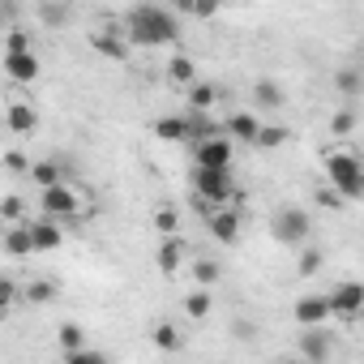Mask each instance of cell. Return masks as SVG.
Instances as JSON below:
<instances>
[{
	"instance_id": "28",
	"label": "cell",
	"mask_w": 364,
	"mask_h": 364,
	"mask_svg": "<svg viewBox=\"0 0 364 364\" xmlns=\"http://www.w3.org/2000/svg\"><path fill=\"white\" fill-rule=\"evenodd\" d=\"M193 283L210 291V287L219 283V262H210V257H202V262H193Z\"/></svg>"
},
{
	"instance_id": "25",
	"label": "cell",
	"mask_w": 364,
	"mask_h": 364,
	"mask_svg": "<svg viewBox=\"0 0 364 364\" xmlns=\"http://www.w3.org/2000/svg\"><path fill=\"white\" fill-rule=\"evenodd\" d=\"M334 90H338L343 99H355V95L364 90V77H360V69H338V73H334Z\"/></svg>"
},
{
	"instance_id": "15",
	"label": "cell",
	"mask_w": 364,
	"mask_h": 364,
	"mask_svg": "<svg viewBox=\"0 0 364 364\" xmlns=\"http://www.w3.org/2000/svg\"><path fill=\"white\" fill-rule=\"evenodd\" d=\"M167 82H176V86H193V82H198V65H193V56L171 52V60H167Z\"/></svg>"
},
{
	"instance_id": "16",
	"label": "cell",
	"mask_w": 364,
	"mask_h": 364,
	"mask_svg": "<svg viewBox=\"0 0 364 364\" xmlns=\"http://www.w3.org/2000/svg\"><path fill=\"white\" fill-rule=\"evenodd\" d=\"M31 180L39 185V193H43V189H56V185H65V167H60L56 159H39V163L31 167Z\"/></svg>"
},
{
	"instance_id": "10",
	"label": "cell",
	"mask_w": 364,
	"mask_h": 364,
	"mask_svg": "<svg viewBox=\"0 0 364 364\" xmlns=\"http://www.w3.org/2000/svg\"><path fill=\"white\" fill-rule=\"evenodd\" d=\"M326 317H334V313H330V296H300V300H296V321H300L304 330H317Z\"/></svg>"
},
{
	"instance_id": "21",
	"label": "cell",
	"mask_w": 364,
	"mask_h": 364,
	"mask_svg": "<svg viewBox=\"0 0 364 364\" xmlns=\"http://www.w3.org/2000/svg\"><path fill=\"white\" fill-rule=\"evenodd\" d=\"M5 253H9V257H26V253H35L31 223H22V228H5Z\"/></svg>"
},
{
	"instance_id": "7",
	"label": "cell",
	"mask_w": 364,
	"mask_h": 364,
	"mask_svg": "<svg viewBox=\"0 0 364 364\" xmlns=\"http://www.w3.org/2000/svg\"><path fill=\"white\" fill-rule=\"evenodd\" d=\"M198 167L206 171H232V137H210L198 146Z\"/></svg>"
},
{
	"instance_id": "12",
	"label": "cell",
	"mask_w": 364,
	"mask_h": 364,
	"mask_svg": "<svg viewBox=\"0 0 364 364\" xmlns=\"http://www.w3.org/2000/svg\"><path fill=\"white\" fill-rule=\"evenodd\" d=\"M154 133L163 141H193V120L189 116H163V120H154Z\"/></svg>"
},
{
	"instance_id": "37",
	"label": "cell",
	"mask_w": 364,
	"mask_h": 364,
	"mask_svg": "<svg viewBox=\"0 0 364 364\" xmlns=\"http://www.w3.org/2000/svg\"><path fill=\"white\" fill-rule=\"evenodd\" d=\"M5 167H9V171H26V176H31V167H35V163H26V154L9 150V154H5Z\"/></svg>"
},
{
	"instance_id": "34",
	"label": "cell",
	"mask_w": 364,
	"mask_h": 364,
	"mask_svg": "<svg viewBox=\"0 0 364 364\" xmlns=\"http://www.w3.org/2000/svg\"><path fill=\"white\" fill-rule=\"evenodd\" d=\"M65 364H112V360H107L103 351H90V347H86V351H73V355H65Z\"/></svg>"
},
{
	"instance_id": "42",
	"label": "cell",
	"mask_w": 364,
	"mask_h": 364,
	"mask_svg": "<svg viewBox=\"0 0 364 364\" xmlns=\"http://www.w3.org/2000/svg\"><path fill=\"white\" fill-rule=\"evenodd\" d=\"M360 321H364V313H360Z\"/></svg>"
},
{
	"instance_id": "41",
	"label": "cell",
	"mask_w": 364,
	"mask_h": 364,
	"mask_svg": "<svg viewBox=\"0 0 364 364\" xmlns=\"http://www.w3.org/2000/svg\"><path fill=\"white\" fill-rule=\"evenodd\" d=\"M279 364H304V360H300V355H296V360H279Z\"/></svg>"
},
{
	"instance_id": "2",
	"label": "cell",
	"mask_w": 364,
	"mask_h": 364,
	"mask_svg": "<svg viewBox=\"0 0 364 364\" xmlns=\"http://www.w3.org/2000/svg\"><path fill=\"white\" fill-rule=\"evenodd\" d=\"M326 180H330V189L343 198V202H360L364 198V163L347 150H334L326 159Z\"/></svg>"
},
{
	"instance_id": "1",
	"label": "cell",
	"mask_w": 364,
	"mask_h": 364,
	"mask_svg": "<svg viewBox=\"0 0 364 364\" xmlns=\"http://www.w3.org/2000/svg\"><path fill=\"white\" fill-rule=\"evenodd\" d=\"M124 39L137 43V48H163V43H176V39H180V22H176V14H167V9L137 5V9L129 14V35H124Z\"/></svg>"
},
{
	"instance_id": "39",
	"label": "cell",
	"mask_w": 364,
	"mask_h": 364,
	"mask_svg": "<svg viewBox=\"0 0 364 364\" xmlns=\"http://www.w3.org/2000/svg\"><path fill=\"white\" fill-rule=\"evenodd\" d=\"M317 202H321L326 210H343V198H338L334 189H321V193H317Z\"/></svg>"
},
{
	"instance_id": "35",
	"label": "cell",
	"mask_w": 364,
	"mask_h": 364,
	"mask_svg": "<svg viewBox=\"0 0 364 364\" xmlns=\"http://www.w3.org/2000/svg\"><path fill=\"white\" fill-rule=\"evenodd\" d=\"M321 270V253L317 249H304L300 253V274H317Z\"/></svg>"
},
{
	"instance_id": "23",
	"label": "cell",
	"mask_w": 364,
	"mask_h": 364,
	"mask_svg": "<svg viewBox=\"0 0 364 364\" xmlns=\"http://www.w3.org/2000/svg\"><path fill=\"white\" fill-rule=\"evenodd\" d=\"M56 338H60L65 355H73V351H86V330H82L77 321H65V326L56 330Z\"/></svg>"
},
{
	"instance_id": "8",
	"label": "cell",
	"mask_w": 364,
	"mask_h": 364,
	"mask_svg": "<svg viewBox=\"0 0 364 364\" xmlns=\"http://www.w3.org/2000/svg\"><path fill=\"white\" fill-rule=\"evenodd\" d=\"M206 228H210L215 240L236 245V240H240V206H223V210H215V215L206 219Z\"/></svg>"
},
{
	"instance_id": "27",
	"label": "cell",
	"mask_w": 364,
	"mask_h": 364,
	"mask_svg": "<svg viewBox=\"0 0 364 364\" xmlns=\"http://www.w3.org/2000/svg\"><path fill=\"white\" fill-rule=\"evenodd\" d=\"M176 228H180V210H176V206H159V210H154V232H159L163 240H171Z\"/></svg>"
},
{
	"instance_id": "43",
	"label": "cell",
	"mask_w": 364,
	"mask_h": 364,
	"mask_svg": "<svg viewBox=\"0 0 364 364\" xmlns=\"http://www.w3.org/2000/svg\"><path fill=\"white\" fill-rule=\"evenodd\" d=\"M360 364H364V360H360Z\"/></svg>"
},
{
	"instance_id": "31",
	"label": "cell",
	"mask_w": 364,
	"mask_h": 364,
	"mask_svg": "<svg viewBox=\"0 0 364 364\" xmlns=\"http://www.w3.org/2000/svg\"><path fill=\"white\" fill-rule=\"evenodd\" d=\"M52 296H56V287H52L48 279H35V283L26 287V300H31V304H48Z\"/></svg>"
},
{
	"instance_id": "29",
	"label": "cell",
	"mask_w": 364,
	"mask_h": 364,
	"mask_svg": "<svg viewBox=\"0 0 364 364\" xmlns=\"http://www.w3.org/2000/svg\"><path fill=\"white\" fill-rule=\"evenodd\" d=\"M0 215H5L9 228H22V219H26V202H22L18 193H9L5 202H0Z\"/></svg>"
},
{
	"instance_id": "17",
	"label": "cell",
	"mask_w": 364,
	"mask_h": 364,
	"mask_svg": "<svg viewBox=\"0 0 364 364\" xmlns=\"http://www.w3.org/2000/svg\"><path fill=\"white\" fill-rule=\"evenodd\" d=\"M90 48H95L103 60H124V56H129V39H120V35H107V31L90 35Z\"/></svg>"
},
{
	"instance_id": "11",
	"label": "cell",
	"mask_w": 364,
	"mask_h": 364,
	"mask_svg": "<svg viewBox=\"0 0 364 364\" xmlns=\"http://www.w3.org/2000/svg\"><path fill=\"white\" fill-rule=\"evenodd\" d=\"M5 124H9V133H35L39 129V112L31 107V103H22V99H14L9 103V112H5Z\"/></svg>"
},
{
	"instance_id": "26",
	"label": "cell",
	"mask_w": 364,
	"mask_h": 364,
	"mask_svg": "<svg viewBox=\"0 0 364 364\" xmlns=\"http://www.w3.org/2000/svg\"><path fill=\"white\" fill-rule=\"evenodd\" d=\"M253 99H257V107H283V86L270 82V77H262L253 86Z\"/></svg>"
},
{
	"instance_id": "18",
	"label": "cell",
	"mask_w": 364,
	"mask_h": 364,
	"mask_svg": "<svg viewBox=\"0 0 364 364\" xmlns=\"http://www.w3.org/2000/svg\"><path fill=\"white\" fill-rule=\"evenodd\" d=\"M5 73H9L14 82H35V77H39V56H35V52L5 56Z\"/></svg>"
},
{
	"instance_id": "14",
	"label": "cell",
	"mask_w": 364,
	"mask_h": 364,
	"mask_svg": "<svg viewBox=\"0 0 364 364\" xmlns=\"http://www.w3.org/2000/svg\"><path fill=\"white\" fill-rule=\"evenodd\" d=\"M180 262H185V249H180V240L171 236V240H163L159 245V253H154V266H159V274H180Z\"/></svg>"
},
{
	"instance_id": "13",
	"label": "cell",
	"mask_w": 364,
	"mask_h": 364,
	"mask_svg": "<svg viewBox=\"0 0 364 364\" xmlns=\"http://www.w3.org/2000/svg\"><path fill=\"white\" fill-rule=\"evenodd\" d=\"M300 360H304V364H326V360H330V338H326L321 330H304V338H300Z\"/></svg>"
},
{
	"instance_id": "38",
	"label": "cell",
	"mask_w": 364,
	"mask_h": 364,
	"mask_svg": "<svg viewBox=\"0 0 364 364\" xmlns=\"http://www.w3.org/2000/svg\"><path fill=\"white\" fill-rule=\"evenodd\" d=\"M189 14H198V18H215L219 14V5H215V0H198V5H185Z\"/></svg>"
},
{
	"instance_id": "30",
	"label": "cell",
	"mask_w": 364,
	"mask_h": 364,
	"mask_svg": "<svg viewBox=\"0 0 364 364\" xmlns=\"http://www.w3.org/2000/svg\"><path fill=\"white\" fill-rule=\"evenodd\" d=\"M22 52H35V48H31V35L14 26V31L5 35V56H22Z\"/></svg>"
},
{
	"instance_id": "24",
	"label": "cell",
	"mask_w": 364,
	"mask_h": 364,
	"mask_svg": "<svg viewBox=\"0 0 364 364\" xmlns=\"http://www.w3.org/2000/svg\"><path fill=\"white\" fill-rule=\"evenodd\" d=\"M150 338H154V347H159V351H180V347H185V338H180V330H176L171 321H159Z\"/></svg>"
},
{
	"instance_id": "36",
	"label": "cell",
	"mask_w": 364,
	"mask_h": 364,
	"mask_svg": "<svg viewBox=\"0 0 364 364\" xmlns=\"http://www.w3.org/2000/svg\"><path fill=\"white\" fill-rule=\"evenodd\" d=\"M14 300H18V283L5 279V283H0V309H14Z\"/></svg>"
},
{
	"instance_id": "33",
	"label": "cell",
	"mask_w": 364,
	"mask_h": 364,
	"mask_svg": "<svg viewBox=\"0 0 364 364\" xmlns=\"http://www.w3.org/2000/svg\"><path fill=\"white\" fill-rule=\"evenodd\" d=\"M283 141H287V129H283V124H262L257 146H266V150H270V146H283Z\"/></svg>"
},
{
	"instance_id": "22",
	"label": "cell",
	"mask_w": 364,
	"mask_h": 364,
	"mask_svg": "<svg viewBox=\"0 0 364 364\" xmlns=\"http://www.w3.org/2000/svg\"><path fill=\"white\" fill-rule=\"evenodd\" d=\"M210 309H215V296H210L206 287H193V291L185 296V313H189L193 321H202V317H210Z\"/></svg>"
},
{
	"instance_id": "20",
	"label": "cell",
	"mask_w": 364,
	"mask_h": 364,
	"mask_svg": "<svg viewBox=\"0 0 364 364\" xmlns=\"http://www.w3.org/2000/svg\"><path fill=\"white\" fill-rule=\"evenodd\" d=\"M228 133H232V137H240V141H253V146H257L262 124H257V116H253V112H236V116L228 120Z\"/></svg>"
},
{
	"instance_id": "4",
	"label": "cell",
	"mask_w": 364,
	"mask_h": 364,
	"mask_svg": "<svg viewBox=\"0 0 364 364\" xmlns=\"http://www.w3.org/2000/svg\"><path fill=\"white\" fill-rule=\"evenodd\" d=\"M193 189H198V202H206L210 210H223V202H236L232 171H206V167H198L193 171Z\"/></svg>"
},
{
	"instance_id": "5",
	"label": "cell",
	"mask_w": 364,
	"mask_h": 364,
	"mask_svg": "<svg viewBox=\"0 0 364 364\" xmlns=\"http://www.w3.org/2000/svg\"><path fill=\"white\" fill-rule=\"evenodd\" d=\"M39 210H43V219H56V223H60V219H73V215L82 210V193L65 180V185L39 193Z\"/></svg>"
},
{
	"instance_id": "3",
	"label": "cell",
	"mask_w": 364,
	"mask_h": 364,
	"mask_svg": "<svg viewBox=\"0 0 364 364\" xmlns=\"http://www.w3.org/2000/svg\"><path fill=\"white\" fill-rule=\"evenodd\" d=\"M270 236H274L279 245H287V249L309 245V236H313V219H309V210H300V206H283V210L270 219Z\"/></svg>"
},
{
	"instance_id": "32",
	"label": "cell",
	"mask_w": 364,
	"mask_h": 364,
	"mask_svg": "<svg viewBox=\"0 0 364 364\" xmlns=\"http://www.w3.org/2000/svg\"><path fill=\"white\" fill-rule=\"evenodd\" d=\"M351 129H355V116H351V112H347V107H343V112H334V116H330V133H334V137H347V133H351Z\"/></svg>"
},
{
	"instance_id": "6",
	"label": "cell",
	"mask_w": 364,
	"mask_h": 364,
	"mask_svg": "<svg viewBox=\"0 0 364 364\" xmlns=\"http://www.w3.org/2000/svg\"><path fill=\"white\" fill-rule=\"evenodd\" d=\"M330 313L334 317H360L364 313V283L360 279H347L330 291Z\"/></svg>"
},
{
	"instance_id": "19",
	"label": "cell",
	"mask_w": 364,
	"mask_h": 364,
	"mask_svg": "<svg viewBox=\"0 0 364 364\" xmlns=\"http://www.w3.org/2000/svg\"><path fill=\"white\" fill-rule=\"evenodd\" d=\"M215 103H219V86H210V82H193L189 86V112L193 116H206Z\"/></svg>"
},
{
	"instance_id": "9",
	"label": "cell",
	"mask_w": 364,
	"mask_h": 364,
	"mask_svg": "<svg viewBox=\"0 0 364 364\" xmlns=\"http://www.w3.org/2000/svg\"><path fill=\"white\" fill-rule=\"evenodd\" d=\"M31 240H35V253H56L65 245V228L56 219H31Z\"/></svg>"
},
{
	"instance_id": "40",
	"label": "cell",
	"mask_w": 364,
	"mask_h": 364,
	"mask_svg": "<svg viewBox=\"0 0 364 364\" xmlns=\"http://www.w3.org/2000/svg\"><path fill=\"white\" fill-rule=\"evenodd\" d=\"M43 18H48V22H60V18H65V9H56V5H43Z\"/></svg>"
}]
</instances>
